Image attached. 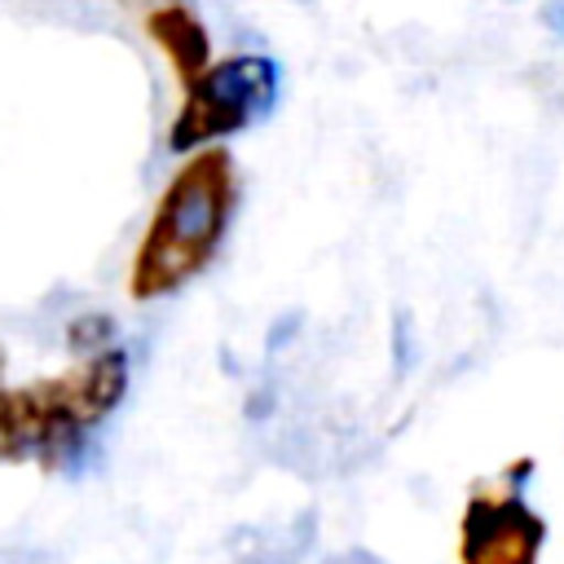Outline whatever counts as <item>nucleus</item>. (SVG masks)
<instances>
[{
	"label": "nucleus",
	"mask_w": 564,
	"mask_h": 564,
	"mask_svg": "<svg viewBox=\"0 0 564 564\" xmlns=\"http://www.w3.org/2000/svg\"><path fill=\"white\" fill-rule=\"evenodd\" d=\"M238 203V167L225 145L194 150L163 185L150 225L128 264V295L137 304L163 300L194 282L220 251Z\"/></svg>",
	"instance_id": "f257e3e1"
},
{
	"label": "nucleus",
	"mask_w": 564,
	"mask_h": 564,
	"mask_svg": "<svg viewBox=\"0 0 564 564\" xmlns=\"http://www.w3.org/2000/svg\"><path fill=\"white\" fill-rule=\"evenodd\" d=\"M123 392L128 352L115 344L84 352L57 375L0 383V463H40L44 471H57L79 454L84 436L115 414Z\"/></svg>",
	"instance_id": "f03ea898"
},
{
	"label": "nucleus",
	"mask_w": 564,
	"mask_h": 564,
	"mask_svg": "<svg viewBox=\"0 0 564 564\" xmlns=\"http://www.w3.org/2000/svg\"><path fill=\"white\" fill-rule=\"evenodd\" d=\"M278 101V66L260 53H234L207 62V70L181 88L167 145L181 154L207 150L251 123H260Z\"/></svg>",
	"instance_id": "7ed1b4c3"
},
{
	"label": "nucleus",
	"mask_w": 564,
	"mask_h": 564,
	"mask_svg": "<svg viewBox=\"0 0 564 564\" xmlns=\"http://www.w3.org/2000/svg\"><path fill=\"white\" fill-rule=\"evenodd\" d=\"M546 520L516 485H476L458 516V564H538Z\"/></svg>",
	"instance_id": "20e7f679"
},
{
	"label": "nucleus",
	"mask_w": 564,
	"mask_h": 564,
	"mask_svg": "<svg viewBox=\"0 0 564 564\" xmlns=\"http://www.w3.org/2000/svg\"><path fill=\"white\" fill-rule=\"evenodd\" d=\"M145 35L167 57V66H172V75H176L181 88L194 84L207 70V62H212V35H207L203 18L189 4H181V0L154 4L145 13Z\"/></svg>",
	"instance_id": "39448f33"
},
{
	"label": "nucleus",
	"mask_w": 564,
	"mask_h": 564,
	"mask_svg": "<svg viewBox=\"0 0 564 564\" xmlns=\"http://www.w3.org/2000/svg\"><path fill=\"white\" fill-rule=\"evenodd\" d=\"M295 4H308V0H295Z\"/></svg>",
	"instance_id": "423d86ee"
}]
</instances>
